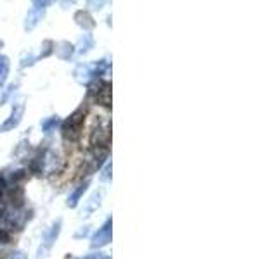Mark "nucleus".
I'll use <instances>...</instances> for the list:
<instances>
[{
  "mask_svg": "<svg viewBox=\"0 0 277 259\" xmlns=\"http://www.w3.org/2000/svg\"><path fill=\"white\" fill-rule=\"evenodd\" d=\"M10 199H12V202H16L18 208H21V206H23V201H24L23 189H21V187H14L12 192H10Z\"/></svg>",
  "mask_w": 277,
  "mask_h": 259,
  "instance_id": "7",
  "label": "nucleus"
},
{
  "mask_svg": "<svg viewBox=\"0 0 277 259\" xmlns=\"http://www.w3.org/2000/svg\"><path fill=\"white\" fill-rule=\"evenodd\" d=\"M9 242V234H7L6 228H0V244H7Z\"/></svg>",
  "mask_w": 277,
  "mask_h": 259,
  "instance_id": "11",
  "label": "nucleus"
},
{
  "mask_svg": "<svg viewBox=\"0 0 277 259\" xmlns=\"http://www.w3.org/2000/svg\"><path fill=\"white\" fill-rule=\"evenodd\" d=\"M90 144L94 147H108V144H110V131L102 128V126L94 128L90 135Z\"/></svg>",
  "mask_w": 277,
  "mask_h": 259,
  "instance_id": "2",
  "label": "nucleus"
},
{
  "mask_svg": "<svg viewBox=\"0 0 277 259\" xmlns=\"http://www.w3.org/2000/svg\"><path fill=\"white\" fill-rule=\"evenodd\" d=\"M87 185H88V183H85V185L78 187V190H74V192H73V195H71L70 201H68V204L71 206V208H73V206H76V202L80 201V197L84 195L85 190H87Z\"/></svg>",
  "mask_w": 277,
  "mask_h": 259,
  "instance_id": "8",
  "label": "nucleus"
},
{
  "mask_svg": "<svg viewBox=\"0 0 277 259\" xmlns=\"http://www.w3.org/2000/svg\"><path fill=\"white\" fill-rule=\"evenodd\" d=\"M4 211H6V208H4V204H2V202H0V218H2Z\"/></svg>",
  "mask_w": 277,
  "mask_h": 259,
  "instance_id": "13",
  "label": "nucleus"
},
{
  "mask_svg": "<svg viewBox=\"0 0 277 259\" xmlns=\"http://www.w3.org/2000/svg\"><path fill=\"white\" fill-rule=\"evenodd\" d=\"M7 71H9V62H7L6 57H0V86H2L4 80H6Z\"/></svg>",
  "mask_w": 277,
  "mask_h": 259,
  "instance_id": "9",
  "label": "nucleus"
},
{
  "mask_svg": "<svg viewBox=\"0 0 277 259\" xmlns=\"http://www.w3.org/2000/svg\"><path fill=\"white\" fill-rule=\"evenodd\" d=\"M23 111H24V107L23 106H20L16 109V111H12V116H10V119L9 121H6L2 125V131H7V130H10V128H14V126H18V123L21 121V116H23Z\"/></svg>",
  "mask_w": 277,
  "mask_h": 259,
  "instance_id": "5",
  "label": "nucleus"
},
{
  "mask_svg": "<svg viewBox=\"0 0 277 259\" xmlns=\"http://www.w3.org/2000/svg\"><path fill=\"white\" fill-rule=\"evenodd\" d=\"M111 240V221L108 220L106 225H104L102 228H100L99 232H97L96 235H94L92 239V246L94 247H100V246H106L108 242Z\"/></svg>",
  "mask_w": 277,
  "mask_h": 259,
  "instance_id": "3",
  "label": "nucleus"
},
{
  "mask_svg": "<svg viewBox=\"0 0 277 259\" xmlns=\"http://www.w3.org/2000/svg\"><path fill=\"white\" fill-rule=\"evenodd\" d=\"M96 100L104 107H110L111 106V85L110 83H104L100 92L96 95Z\"/></svg>",
  "mask_w": 277,
  "mask_h": 259,
  "instance_id": "4",
  "label": "nucleus"
},
{
  "mask_svg": "<svg viewBox=\"0 0 277 259\" xmlns=\"http://www.w3.org/2000/svg\"><path fill=\"white\" fill-rule=\"evenodd\" d=\"M85 121V111L84 109H78L73 114L70 116V119H66L64 125H62V135L70 140H76L82 133V126Z\"/></svg>",
  "mask_w": 277,
  "mask_h": 259,
  "instance_id": "1",
  "label": "nucleus"
},
{
  "mask_svg": "<svg viewBox=\"0 0 277 259\" xmlns=\"http://www.w3.org/2000/svg\"><path fill=\"white\" fill-rule=\"evenodd\" d=\"M102 81L100 80H94L90 85H88V93H90V95H97V93L100 92V88H102Z\"/></svg>",
  "mask_w": 277,
  "mask_h": 259,
  "instance_id": "10",
  "label": "nucleus"
},
{
  "mask_svg": "<svg viewBox=\"0 0 277 259\" xmlns=\"http://www.w3.org/2000/svg\"><path fill=\"white\" fill-rule=\"evenodd\" d=\"M59 228H61V221H58V223H56L54 227L48 230V234L46 235V239H44V246H46V251L50 249V246L54 244V240H56V237H58V234H59Z\"/></svg>",
  "mask_w": 277,
  "mask_h": 259,
  "instance_id": "6",
  "label": "nucleus"
},
{
  "mask_svg": "<svg viewBox=\"0 0 277 259\" xmlns=\"http://www.w3.org/2000/svg\"><path fill=\"white\" fill-rule=\"evenodd\" d=\"M12 259H26V256H24V254H23V253H18V254H16V256H14Z\"/></svg>",
  "mask_w": 277,
  "mask_h": 259,
  "instance_id": "12",
  "label": "nucleus"
}]
</instances>
